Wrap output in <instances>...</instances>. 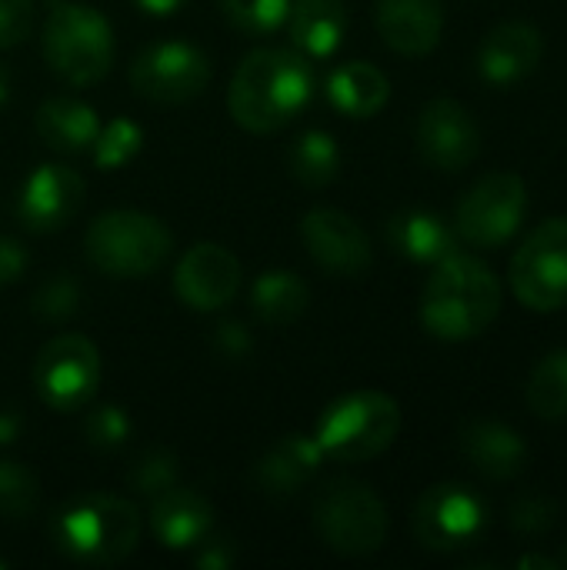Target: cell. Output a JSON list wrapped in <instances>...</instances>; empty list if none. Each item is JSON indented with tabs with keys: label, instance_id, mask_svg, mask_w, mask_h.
Wrapping results in <instances>:
<instances>
[{
	"label": "cell",
	"instance_id": "cell-1",
	"mask_svg": "<svg viewBox=\"0 0 567 570\" xmlns=\"http://www.w3.org/2000/svg\"><path fill=\"white\" fill-rule=\"evenodd\" d=\"M314 97V70L304 53L284 47L251 50L227 87V110L251 134L287 127Z\"/></svg>",
	"mask_w": 567,
	"mask_h": 570
},
{
	"label": "cell",
	"instance_id": "cell-45",
	"mask_svg": "<svg viewBox=\"0 0 567 570\" xmlns=\"http://www.w3.org/2000/svg\"><path fill=\"white\" fill-rule=\"evenodd\" d=\"M3 568H7V561H3V558H0V570H3Z\"/></svg>",
	"mask_w": 567,
	"mask_h": 570
},
{
	"label": "cell",
	"instance_id": "cell-9",
	"mask_svg": "<svg viewBox=\"0 0 567 570\" xmlns=\"http://www.w3.org/2000/svg\"><path fill=\"white\" fill-rule=\"evenodd\" d=\"M100 351L84 334H57L33 357V387L53 411H80L100 387Z\"/></svg>",
	"mask_w": 567,
	"mask_h": 570
},
{
	"label": "cell",
	"instance_id": "cell-34",
	"mask_svg": "<svg viewBox=\"0 0 567 570\" xmlns=\"http://www.w3.org/2000/svg\"><path fill=\"white\" fill-rule=\"evenodd\" d=\"M130 488L140 498H157L164 491H170L177 484V458L170 451H147L127 474Z\"/></svg>",
	"mask_w": 567,
	"mask_h": 570
},
{
	"label": "cell",
	"instance_id": "cell-11",
	"mask_svg": "<svg viewBox=\"0 0 567 570\" xmlns=\"http://www.w3.org/2000/svg\"><path fill=\"white\" fill-rule=\"evenodd\" d=\"M488 504L475 488L444 481L421 494L414 508V538L428 551L451 554L478 544L488 531Z\"/></svg>",
	"mask_w": 567,
	"mask_h": 570
},
{
	"label": "cell",
	"instance_id": "cell-12",
	"mask_svg": "<svg viewBox=\"0 0 567 570\" xmlns=\"http://www.w3.org/2000/svg\"><path fill=\"white\" fill-rule=\"evenodd\" d=\"M211 83V63L204 50L184 40H160L144 47L130 60V87L150 104H187Z\"/></svg>",
	"mask_w": 567,
	"mask_h": 570
},
{
	"label": "cell",
	"instance_id": "cell-40",
	"mask_svg": "<svg viewBox=\"0 0 567 570\" xmlns=\"http://www.w3.org/2000/svg\"><path fill=\"white\" fill-rule=\"evenodd\" d=\"M144 13H150V17H170V13H177L187 0H134Z\"/></svg>",
	"mask_w": 567,
	"mask_h": 570
},
{
	"label": "cell",
	"instance_id": "cell-2",
	"mask_svg": "<svg viewBox=\"0 0 567 570\" xmlns=\"http://www.w3.org/2000/svg\"><path fill=\"white\" fill-rule=\"evenodd\" d=\"M501 314V281L471 254H451L434 264V274L421 297V324L438 341L481 337Z\"/></svg>",
	"mask_w": 567,
	"mask_h": 570
},
{
	"label": "cell",
	"instance_id": "cell-44",
	"mask_svg": "<svg viewBox=\"0 0 567 570\" xmlns=\"http://www.w3.org/2000/svg\"><path fill=\"white\" fill-rule=\"evenodd\" d=\"M558 561H561V568H567V544H565V551H561V558H558Z\"/></svg>",
	"mask_w": 567,
	"mask_h": 570
},
{
	"label": "cell",
	"instance_id": "cell-33",
	"mask_svg": "<svg viewBox=\"0 0 567 570\" xmlns=\"http://www.w3.org/2000/svg\"><path fill=\"white\" fill-rule=\"evenodd\" d=\"M130 438V417L117 404H100L84 414V441L94 451H117Z\"/></svg>",
	"mask_w": 567,
	"mask_h": 570
},
{
	"label": "cell",
	"instance_id": "cell-20",
	"mask_svg": "<svg viewBox=\"0 0 567 570\" xmlns=\"http://www.w3.org/2000/svg\"><path fill=\"white\" fill-rule=\"evenodd\" d=\"M150 531L167 551H194L214 531V508L201 491L174 484L154 498Z\"/></svg>",
	"mask_w": 567,
	"mask_h": 570
},
{
	"label": "cell",
	"instance_id": "cell-15",
	"mask_svg": "<svg viewBox=\"0 0 567 570\" xmlns=\"http://www.w3.org/2000/svg\"><path fill=\"white\" fill-rule=\"evenodd\" d=\"M177 297L201 314L227 307L241 291V261L224 244H194L174 271Z\"/></svg>",
	"mask_w": 567,
	"mask_h": 570
},
{
	"label": "cell",
	"instance_id": "cell-27",
	"mask_svg": "<svg viewBox=\"0 0 567 570\" xmlns=\"http://www.w3.org/2000/svg\"><path fill=\"white\" fill-rule=\"evenodd\" d=\"M287 164H291V174H294L297 184L317 190V187H328V184L338 180V174H341V147L328 130H304L291 147Z\"/></svg>",
	"mask_w": 567,
	"mask_h": 570
},
{
	"label": "cell",
	"instance_id": "cell-38",
	"mask_svg": "<svg viewBox=\"0 0 567 570\" xmlns=\"http://www.w3.org/2000/svg\"><path fill=\"white\" fill-rule=\"evenodd\" d=\"M197 568L204 570H227L234 561H237V551H234V544L231 541H224V538H214V531L197 544Z\"/></svg>",
	"mask_w": 567,
	"mask_h": 570
},
{
	"label": "cell",
	"instance_id": "cell-3",
	"mask_svg": "<svg viewBox=\"0 0 567 570\" xmlns=\"http://www.w3.org/2000/svg\"><path fill=\"white\" fill-rule=\"evenodd\" d=\"M50 534L63 558L110 568L134 554L140 541V514L117 494H80L57 511Z\"/></svg>",
	"mask_w": 567,
	"mask_h": 570
},
{
	"label": "cell",
	"instance_id": "cell-39",
	"mask_svg": "<svg viewBox=\"0 0 567 570\" xmlns=\"http://www.w3.org/2000/svg\"><path fill=\"white\" fill-rule=\"evenodd\" d=\"M27 271V250L13 237H0V287H10Z\"/></svg>",
	"mask_w": 567,
	"mask_h": 570
},
{
	"label": "cell",
	"instance_id": "cell-8",
	"mask_svg": "<svg viewBox=\"0 0 567 570\" xmlns=\"http://www.w3.org/2000/svg\"><path fill=\"white\" fill-rule=\"evenodd\" d=\"M508 281L515 297L538 314L567 307V217L538 224L515 250Z\"/></svg>",
	"mask_w": 567,
	"mask_h": 570
},
{
	"label": "cell",
	"instance_id": "cell-37",
	"mask_svg": "<svg viewBox=\"0 0 567 570\" xmlns=\"http://www.w3.org/2000/svg\"><path fill=\"white\" fill-rule=\"evenodd\" d=\"M214 347H217V354L227 357V361H247L251 351H254V337H251V331H247L244 324L224 321V324L217 327V334H214Z\"/></svg>",
	"mask_w": 567,
	"mask_h": 570
},
{
	"label": "cell",
	"instance_id": "cell-16",
	"mask_svg": "<svg viewBox=\"0 0 567 570\" xmlns=\"http://www.w3.org/2000/svg\"><path fill=\"white\" fill-rule=\"evenodd\" d=\"M87 184L74 167L63 164H40L20 190V220L33 234L63 230L84 207Z\"/></svg>",
	"mask_w": 567,
	"mask_h": 570
},
{
	"label": "cell",
	"instance_id": "cell-4",
	"mask_svg": "<svg viewBox=\"0 0 567 570\" xmlns=\"http://www.w3.org/2000/svg\"><path fill=\"white\" fill-rule=\"evenodd\" d=\"M43 57L74 87L100 83L114 63V30L107 17L77 0H50L43 23Z\"/></svg>",
	"mask_w": 567,
	"mask_h": 570
},
{
	"label": "cell",
	"instance_id": "cell-13",
	"mask_svg": "<svg viewBox=\"0 0 567 570\" xmlns=\"http://www.w3.org/2000/svg\"><path fill=\"white\" fill-rule=\"evenodd\" d=\"M301 240L311 261L334 277H361L374 261L368 230L351 214L334 207L307 210L301 220Z\"/></svg>",
	"mask_w": 567,
	"mask_h": 570
},
{
	"label": "cell",
	"instance_id": "cell-31",
	"mask_svg": "<svg viewBox=\"0 0 567 570\" xmlns=\"http://www.w3.org/2000/svg\"><path fill=\"white\" fill-rule=\"evenodd\" d=\"M217 3H221V13L227 17V23L251 37H264V33L284 27L287 7H291V0H217Z\"/></svg>",
	"mask_w": 567,
	"mask_h": 570
},
{
	"label": "cell",
	"instance_id": "cell-23",
	"mask_svg": "<svg viewBox=\"0 0 567 570\" xmlns=\"http://www.w3.org/2000/svg\"><path fill=\"white\" fill-rule=\"evenodd\" d=\"M284 23L297 53L331 57L344 43L351 13L344 0H291Z\"/></svg>",
	"mask_w": 567,
	"mask_h": 570
},
{
	"label": "cell",
	"instance_id": "cell-24",
	"mask_svg": "<svg viewBox=\"0 0 567 570\" xmlns=\"http://www.w3.org/2000/svg\"><path fill=\"white\" fill-rule=\"evenodd\" d=\"M324 94L334 110H341L344 117L364 120V117L381 114L384 104L391 100V80L381 67L368 60H348L328 73Z\"/></svg>",
	"mask_w": 567,
	"mask_h": 570
},
{
	"label": "cell",
	"instance_id": "cell-6",
	"mask_svg": "<svg viewBox=\"0 0 567 570\" xmlns=\"http://www.w3.org/2000/svg\"><path fill=\"white\" fill-rule=\"evenodd\" d=\"M174 237L170 230L140 210H110L100 214L87 234H84V250L87 261L110 277L134 281V277H150L164 267L170 257Z\"/></svg>",
	"mask_w": 567,
	"mask_h": 570
},
{
	"label": "cell",
	"instance_id": "cell-10",
	"mask_svg": "<svg viewBox=\"0 0 567 570\" xmlns=\"http://www.w3.org/2000/svg\"><path fill=\"white\" fill-rule=\"evenodd\" d=\"M528 214V184L515 170H491L465 190L454 210V230L475 247L508 244Z\"/></svg>",
	"mask_w": 567,
	"mask_h": 570
},
{
	"label": "cell",
	"instance_id": "cell-32",
	"mask_svg": "<svg viewBox=\"0 0 567 570\" xmlns=\"http://www.w3.org/2000/svg\"><path fill=\"white\" fill-rule=\"evenodd\" d=\"M30 311L43 321H67L80 311V284L60 271V274H50L37 291H33V301H30Z\"/></svg>",
	"mask_w": 567,
	"mask_h": 570
},
{
	"label": "cell",
	"instance_id": "cell-36",
	"mask_svg": "<svg viewBox=\"0 0 567 570\" xmlns=\"http://www.w3.org/2000/svg\"><path fill=\"white\" fill-rule=\"evenodd\" d=\"M33 30V0H0V47H20Z\"/></svg>",
	"mask_w": 567,
	"mask_h": 570
},
{
	"label": "cell",
	"instance_id": "cell-43",
	"mask_svg": "<svg viewBox=\"0 0 567 570\" xmlns=\"http://www.w3.org/2000/svg\"><path fill=\"white\" fill-rule=\"evenodd\" d=\"M7 97H10V77H7V70L0 67V104H7Z\"/></svg>",
	"mask_w": 567,
	"mask_h": 570
},
{
	"label": "cell",
	"instance_id": "cell-22",
	"mask_svg": "<svg viewBox=\"0 0 567 570\" xmlns=\"http://www.w3.org/2000/svg\"><path fill=\"white\" fill-rule=\"evenodd\" d=\"M388 240L401 257L434 267L458 250L461 237H458L454 224H448L441 214L424 210V207H411V210H401L388 220Z\"/></svg>",
	"mask_w": 567,
	"mask_h": 570
},
{
	"label": "cell",
	"instance_id": "cell-26",
	"mask_svg": "<svg viewBox=\"0 0 567 570\" xmlns=\"http://www.w3.org/2000/svg\"><path fill=\"white\" fill-rule=\"evenodd\" d=\"M311 304V287L294 271H264L251 287L254 314L271 327H287L304 317Z\"/></svg>",
	"mask_w": 567,
	"mask_h": 570
},
{
	"label": "cell",
	"instance_id": "cell-14",
	"mask_svg": "<svg viewBox=\"0 0 567 570\" xmlns=\"http://www.w3.org/2000/svg\"><path fill=\"white\" fill-rule=\"evenodd\" d=\"M481 150V127L475 114L451 97L431 100L418 117V154L428 167L458 174Z\"/></svg>",
	"mask_w": 567,
	"mask_h": 570
},
{
	"label": "cell",
	"instance_id": "cell-18",
	"mask_svg": "<svg viewBox=\"0 0 567 570\" xmlns=\"http://www.w3.org/2000/svg\"><path fill=\"white\" fill-rule=\"evenodd\" d=\"M374 23L381 40L401 57H424L441 43V0H374Z\"/></svg>",
	"mask_w": 567,
	"mask_h": 570
},
{
	"label": "cell",
	"instance_id": "cell-19",
	"mask_svg": "<svg viewBox=\"0 0 567 570\" xmlns=\"http://www.w3.org/2000/svg\"><path fill=\"white\" fill-rule=\"evenodd\" d=\"M458 444L465 461L488 481H515L528 464L525 438L505 421H468Z\"/></svg>",
	"mask_w": 567,
	"mask_h": 570
},
{
	"label": "cell",
	"instance_id": "cell-29",
	"mask_svg": "<svg viewBox=\"0 0 567 570\" xmlns=\"http://www.w3.org/2000/svg\"><path fill=\"white\" fill-rule=\"evenodd\" d=\"M140 144H144V130L140 124H134L130 117H114L110 124H104L90 144V154H94V164L100 170H117L124 164H130L137 154H140Z\"/></svg>",
	"mask_w": 567,
	"mask_h": 570
},
{
	"label": "cell",
	"instance_id": "cell-7",
	"mask_svg": "<svg viewBox=\"0 0 567 570\" xmlns=\"http://www.w3.org/2000/svg\"><path fill=\"white\" fill-rule=\"evenodd\" d=\"M314 528L341 558H368L388 541V508L378 491L354 478H334L314 501Z\"/></svg>",
	"mask_w": 567,
	"mask_h": 570
},
{
	"label": "cell",
	"instance_id": "cell-5",
	"mask_svg": "<svg viewBox=\"0 0 567 570\" xmlns=\"http://www.w3.org/2000/svg\"><path fill=\"white\" fill-rule=\"evenodd\" d=\"M401 434V404L384 391H354L334 401L314 428L324 458L338 464H361L384 454Z\"/></svg>",
	"mask_w": 567,
	"mask_h": 570
},
{
	"label": "cell",
	"instance_id": "cell-25",
	"mask_svg": "<svg viewBox=\"0 0 567 570\" xmlns=\"http://www.w3.org/2000/svg\"><path fill=\"white\" fill-rule=\"evenodd\" d=\"M33 127L47 147L60 154H84L90 150L100 130V120H97V110L77 97H50L37 107Z\"/></svg>",
	"mask_w": 567,
	"mask_h": 570
},
{
	"label": "cell",
	"instance_id": "cell-21",
	"mask_svg": "<svg viewBox=\"0 0 567 570\" xmlns=\"http://www.w3.org/2000/svg\"><path fill=\"white\" fill-rule=\"evenodd\" d=\"M321 461H324V454H321L314 434L311 438L307 434H287L257 461L254 484L261 488V494H267L274 501H287L311 484Z\"/></svg>",
	"mask_w": 567,
	"mask_h": 570
},
{
	"label": "cell",
	"instance_id": "cell-30",
	"mask_svg": "<svg viewBox=\"0 0 567 570\" xmlns=\"http://www.w3.org/2000/svg\"><path fill=\"white\" fill-rule=\"evenodd\" d=\"M37 501H40L37 474L20 461H0V518L20 524L37 511Z\"/></svg>",
	"mask_w": 567,
	"mask_h": 570
},
{
	"label": "cell",
	"instance_id": "cell-17",
	"mask_svg": "<svg viewBox=\"0 0 567 570\" xmlns=\"http://www.w3.org/2000/svg\"><path fill=\"white\" fill-rule=\"evenodd\" d=\"M545 57V37L528 20H505L491 27L478 47V73L491 87H511L538 70Z\"/></svg>",
	"mask_w": 567,
	"mask_h": 570
},
{
	"label": "cell",
	"instance_id": "cell-35",
	"mask_svg": "<svg viewBox=\"0 0 567 570\" xmlns=\"http://www.w3.org/2000/svg\"><path fill=\"white\" fill-rule=\"evenodd\" d=\"M508 524L515 534H548L558 524V504L548 494H521L508 511Z\"/></svg>",
	"mask_w": 567,
	"mask_h": 570
},
{
	"label": "cell",
	"instance_id": "cell-41",
	"mask_svg": "<svg viewBox=\"0 0 567 570\" xmlns=\"http://www.w3.org/2000/svg\"><path fill=\"white\" fill-rule=\"evenodd\" d=\"M20 438V417L7 407H0V448L3 444H13Z\"/></svg>",
	"mask_w": 567,
	"mask_h": 570
},
{
	"label": "cell",
	"instance_id": "cell-28",
	"mask_svg": "<svg viewBox=\"0 0 567 570\" xmlns=\"http://www.w3.org/2000/svg\"><path fill=\"white\" fill-rule=\"evenodd\" d=\"M528 407L541 421H567V347L548 351L525 387Z\"/></svg>",
	"mask_w": 567,
	"mask_h": 570
},
{
	"label": "cell",
	"instance_id": "cell-42",
	"mask_svg": "<svg viewBox=\"0 0 567 570\" xmlns=\"http://www.w3.org/2000/svg\"><path fill=\"white\" fill-rule=\"evenodd\" d=\"M515 568L518 570H558L561 568V561H558V558H548V554H525V558H518V561H515Z\"/></svg>",
	"mask_w": 567,
	"mask_h": 570
}]
</instances>
